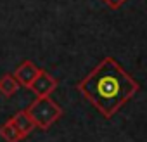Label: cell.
Masks as SVG:
<instances>
[{
	"instance_id": "cell-1",
	"label": "cell",
	"mask_w": 147,
	"mask_h": 142,
	"mask_svg": "<svg viewBox=\"0 0 147 142\" xmlns=\"http://www.w3.org/2000/svg\"><path fill=\"white\" fill-rule=\"evenodd\" d=\"M76 89L102 116L113 118L138 92L140 85L116 59L104 57L83 80H80Z\"/></svg>"
},
{
	"instance_id": "cell-2",
	"label": "cell",
	"mask_w": 147,
	"mask_h": 142,
	"mask_svg": "<svg viewBox=\"0 0 147 142\" xmlns=\"http://www.w3.org/2000/svg\"><path fill=\"white\" fill-rule=\"evenodd\" d=\"M28 116L31 118L35 128H42V130H49L61 116H62V108L54 102L50 97H42V99H35L28 108H26Z\"/></svg>"
},
{
	"instance_id": "cell-3",
	"label": "cell",
	"mask_w": 147,
	"mask_h": 142,
	"mask_svg": "<svg viewBox=\"0 0 147 142\" xmlns=\"http://www.w3.org/2000/svg\"><path fill=\"white\" fill-rule=\"evenodd\" d=\"M30 89H31V92H33L38 99H42V97H50V94L57 89V80H55L50 73H47L45 69L40 68V73L36 75V78L33 80V83L30 85Z\"/></svg>"
},
{
	"instance_id": "cell-4",
	"label": "cell",
	"mask_w": 147,
	"mask_h": 142,
	"mask_svg": "<svg viewBox=\"0 0 147 142\" xmlns=\"http://www.w3.org/2000/svg\"><path fill=\"white\" fill-rule=\"evenodd\" d=\"M38 73H40V68H38L35 62H31V61H23V62L16 68V71H14V78L18 80L19 85L30 89V85L33 83V80L36 78Z\"/></svg>"
},
{
	"instance_id": "cell-5",
	"label": "cell",
	"mask_w": 147,
	"mask_h": 142,
	"mask_svg": "<svg viewBox=\"0 0 147 142\" xmlns=\"http://www.w3.org/2000/svg\"><path fill=\"white\" fill-rule=\"evenodd\" d=\"M11 121H12V125L16 126V130L19 132V135H21V139H26L31 132H33V128H35V125H33V121H31V118L28 116V113H26V109H23V111H18L12 118H11Z\"/></svg>"
},
{
	"instance_id": "cell-6",
	"label": "cell",
	"mask_w": 147,
	"mask_h": 142,
	"mask_svg": "<svg viewBox=\"0 0 147 142\" xmlns=\"http://www.w3.org/2000/svg\"><path fill=\"white\" fill-rule=\"evenodd\" d=\"M19 90V83L14 78V75L5 73L4 76H0V95L4 97H12Z\"/></svg>"
},
{
	"instance_id": "cell-7",
	"label": "cell",
	"mask_w": 147,
	"mask_h": 142,
	"mask_svg": "<svg viewBox=\"0 0 147 142\" xmlns=\"http://www.w3.org/2000/svg\"><path fill=\"white\" fill-rule=\"evenodd\" d=\"M0 137H2L5 142H19V140H23L19 132L16 130V126L12 125L11 120H7L2 126H0Z\"/></svg>"
},
{
	"instance_id": "cell-8",
	"label": "cell",
	"mask_w": 147,
	"mask_h": 142,
	"mask_svg": "<svg viewBox=\"0 0 147 142\" xmlns=\"http://www.w3.org/2000/svg\"><path fill=\"white\" fill-rule=\"evenodd\" d=\"M102 2H104L106 5H109L111 9H119V7L126 2V0H102Z\"/></svg>"
}]
</instances>
